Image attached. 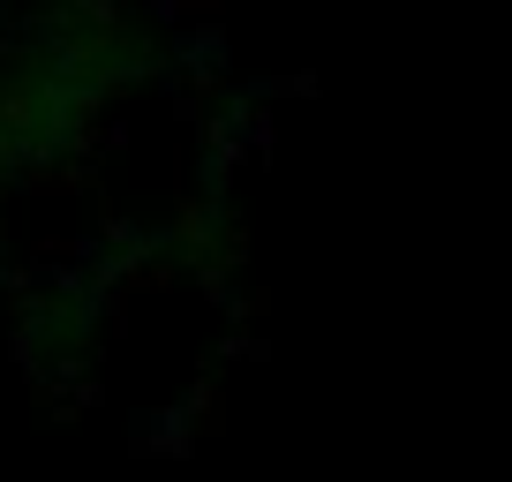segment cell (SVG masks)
Returning <instances> with one entry per match:
<instances>
[{
    "mask_svg": "<svg viewBox=\"0 0 512 482\" xmlns=\"http://www.w3.org/2000/svg\"><path fill=\"white\" fill-rule=\"evenodd\" d=\"M166 76L136 0H0V279L31 204L98 159Z\"/></svg>",
    "mask_w": 512,
    "mask_h": 482,
    "instance_id": "obj_1",
    "label": "cell"
}]
</instances>
